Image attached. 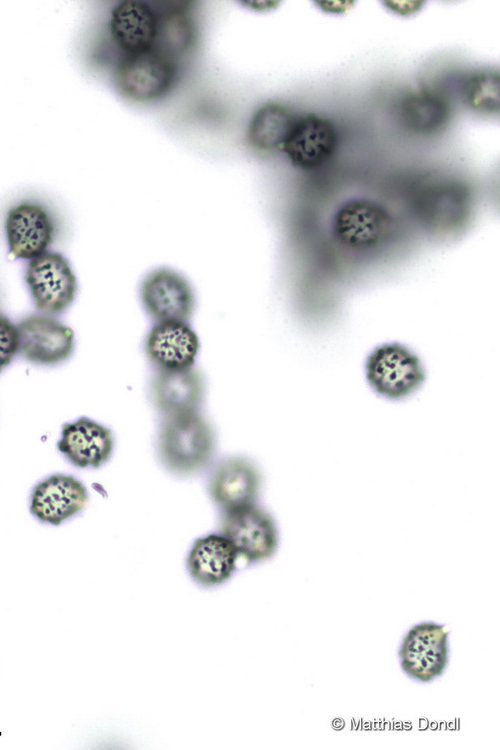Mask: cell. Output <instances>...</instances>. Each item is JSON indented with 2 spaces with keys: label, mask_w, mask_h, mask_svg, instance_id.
<instances>
[{
  "label": "cell",
  "mask_w": 500,
  "mask_h": 750,
  "mask_svg": "<svg viewBox=\"0 0 500 750\" xmlns=\"http://www.w3.org/2000/svg\"><path fill=\"white\" fill-rule=\"evenodd\" d=\"M238 557L229 539L222 534H210L194 542L187 558V568L194 581L212 587L232 576Z\"/></svg>",
  "instance_id": "18"
},
{
  "label": "cell",
  "mask_w": 500,
  "mask_h": 750,
  "mask_svg": "<svg viewBox=\"0 0 500 750\" xmlns=\"http://www.w3.org/2000/svg\"><path fill=\"white\" fill-rule=\"evenodd\" d=\"M261 482V474L251 461L233 457L221 462L213 471L209 491L217 505L230 511L253 505Z\"/></svg>",
  "instance_id": "14"
},
{
  "label": "cell",
  "mask_w": 500,
  "mask_h": 750,
  "mask_svg": "<svg viewBox=\"0 0 500 750\" xmlns=\"http://www.w3.org/2000/svg\"><path fill=\"white\" fill-rule=\"evenodd\" d=\"M215 434L198 412L168 417L162 425L158 451L165 467L179 475L204 469L215 452Z\"/></svg>",
  "instance_id": "1"
},
{
  "label": "cell",
  "mask_w": 500,
  "mask_h": 750,
  "mask_svg": "<svg viewBox=\"0 0 500 750\" xmlns=\"http://www.w3.org/2000/svg\"><path fill=\"white\" fill-rule=\"evenodd\" d=\"M220 530L248 562L264 561L276 552L279 537L275 521L255 504L225 511Z\"/></svg>",
  "instance_id": "6"
},
{
  "label": "cell",
  "mask_w": 500,
  "mask_h": 750,
  "mask_svg": "<svg viewBox=\"0 0 500 750\" xmlns=\"http://www.w3.org/2000/svg\"><path fill=\"white\" fill-rule=\"evenodd\" d=\"M87 502V489L81 481L54 474L34 487L30 511L39 521L57 526L81 512Z\"/></svg>",
  "instance_id": "12"
},
{
  "label": "cell",
  "mask_w": 500,
  "mask_h": 750,
  "mask_svg": "<svg viewBox=\"0 0 500 750\" xmlns=\"http://www.w3.org/2000/svg\"><path fill=\"white\" fill-rule=\"evenodd\" d=\"M295 118L282 104L271 102L261 105L248 125L249 144L261 152L282 151Z\"/></svg>",
  "instance_id": "19"
},
{
  "label": "cell",
  "mask_w": 500,
  "mask_h": 750,
  "mask_svg": "<svg viewBox=\"0 0 500 750\" xmlns=\"http://www.w3.org/2000/svg\"><path fill=\"white\" fill-rule=\"evenodd\" d=\"M158 12V32L153 48L178 60L193 48L196 31L185 9L172 7Z\"/></svg>",
  "instance_id": "21"
},
{
  "label": "cell",
  "mask_w": 500,
  "mask_h": 750,
  "mask_svg": "<svg viewBox=\"0 0 500 750\" xmlns=\"http://www.w3.org/2000/svg\"><path fill=\"white\" fill-rule=\"evenodd\" d=\"M199 348L198 335L186 321L157 322L144 341L145 353L159 371L192 367Z\"/></svg>",
  "instance_id": "11"
},
{
  "label": "cell",
  "mask_w": 500,
  "mask_h": 750,
  "mask_svg": "<svg viewBox=\"0 0 500 750\" xmlns=\"http://www.w3.org/2000/svg\"><path fill=\"white\" fill-rule=\"evenodd\" d=\"M25 280L36 308L59 314L74 301L78 285L69 261L61 253L45 252L30 260Z\"/></svg>",
  "instance_id": "5"
},
{
  "label": "cell",
  "mask_w": 500,
  "mask_h": 750,
  "mask_svg": "<svg viewBox=\"0 0 500 750\" xmlns=\"http://www.w3.org/2000/svg\"><path fill=\"white\" fill-rule=\"evenodd\" d=\"M140 300L147 315L157 322L188 321L196 306L190 281L180 272L159 267L145 275Z\"/></svg>",
  "instance_id": "4"
},
{
  "label": "cell",
  "mask_w": 500,
  "mask_h": 750,
  "mask_svg": "<svg viewBox=\"0 0 500 750\" xmlns=\"http://www.w3.org/2000/svg\"><path fill=\"white\" fill-rule=\"evenodd\" d=\"M365 373L371 388L391 400L410 396L425 380V370L419 357L399 343L376 347L367 357Z\"/></svg>",
  "instance_id": "3"
},
{
  "label": "cell",
  "mask_w": 500,
  "mask_h": 750,
  "mask_svg": "<svg viewBox=\"0 0 500 750\" xmlns=\"http://www.w3.org/2000/svg\"><path fill=\"white\" fill-rule=\"evenodd\" d=\"M400 117L410 130L424 135L434 134L447 125L450 106L440 94L420 90L403 98Z\"/></svg>",
  "instance_id": "20"
},
{
  "label": "cell",
  "mask_w": 500,
  "mask_h": 750,
  "mask_svg": "<svg viewBox=\"0 0 500 750\" xmlns=\"http://www.w3.org/2000/svg\"><path fill=\"white\" fill-rule=\"evenodd\" d=\"M422 1H387L384 2L389 9L399 14H410L421 8Z\"/></svg>",
  "instance_id": "24"
},
{
  "label": "cell",
  "mask_w": 500,
  "mask_h": 750,
  "mask_svg": "<svg viewBox=\"0 0 500 750\" xmlns=\"http://www.w3.org/2000/svg\"><path fill=\"white\" fill-rule=\"evenodd\" d=\"M326 12L340 13L345 12L352 5V1H318L316 2Z\"/></svg>",
  "instance_id": "25"
},
{
  "label": "cell",
  "mask_w": 500,
  "mask_h": 750,
  "mask_svg": "<svg viewBox=\"0 0 500 750\" xmlns=\"http://www.w3.org/2000/svg\"><path fill=\"white\" fill-rule=\"evenodd\" d=\"M388 213L367 199H353L343 204L334 217L337 238L347 246L365 248L379 241L390 227Z\"/></svg>",
  "instance_id": "16"
},
{
  "label": "cell",
  "mask_w": 500,
  "mask_h": 750,
  "mask_svg": "<svg viewBox=\"0 0 500 750\" xmlns=\"http://www.w3.org/2000/svg\"><path fill=\"white\" fill-rule=\"evenodd\" d=\"M399 657L402 670L411 678L435 679L448 663V632L432 622L415 625L403 639Z\"/></svg>",
  "instance_id": "8"
},
{
  "label": "cell",
  "mask_w": 500,
  "mask_h": 750,
  "mask_svg": "<svg viewBox=\"0 0 500 750\" xmlns=\"http://www.w3.org/2000/svg\"><path fill=\"white\" fill-rule=\"evenodd\" d=\"M5 231L10 253L16 258L31 260L45 253L51 245L55 226L42 205L25 201L8 211Z\"/></svg>",
  "instance_id": "10"
},
{
  "label": "cell",
  "mask_w": 500,
  "mask_h": 750,
  "mask_svg": "<svg viewBox=\"0 0 500 750\" xmlns=\"http://www.w3.org/2000/svg\"><path fill=\"white\" fill-rule=\"evenodd\" d=\"M109 32L124 55L147 51L156 42L158 12L146 1H120L111 11Z\"/></svg>",
  "instance_id": "13"
},
{
  "label": "cell",
  "mask_w": 500,
  "mask_h": 750,
  "mask_svg": "<svg viewBox=\"0 0 500 750\" xmlns=\"http://www.w3.org/2000/svg\"><path fill=\"white\" fill-rule=\"evenodd\" d=\"M336 146L334 125L326 118L307 113L295 118L282 151L294 166L313 169L330 159Z\"/></svg>",
  "instance_id": "9"
},
{
  "label": "cell",
  "mask_w": 500,
  "mask_h": 750,
  "mask_svg": "<svg viewBox=\"0 0 500 750\" xmlns=\"http://www.w3.org/2000/svg\"><path fill=\"white\" fill-rule=\"evenodd\" d=\"M177 63L156 48L124 55L115 70L116 86L129 100L139 103L156 101L174 86Z\"/></svg>",
  "instance_id": "2"
},
{
  "label": "cell",
  "mask_w": 500,
  "mask_h": 750,
  "mask_svg": "<svg viewBox=\"0 0 500 750\" xmlns=\"http://www.w3.org/2000/svg\"><path fill=\"white\" fill-rule=\"evenodd\" d=\"M17 352V328L7 317L0 314V372L10 364Z\"/></svg>",
  "instance_id": "23"
},
{
  "label": "cell",
  "mask_w": 500,
  "mask_h": 750,
  "mask_svg": "<svg viewBox=\"0 0 500 750\" xmlns=\"http://www.w3.org/2000/svg\"><path fill=\"white\" fill-rule=\"evenodd\" d=\"M57 448L78 468H98L113 452V433L109 428L81 417L63 425Z\"/></svg>",
  "instance_id": "15"
},
{
  "label": "cell",
  "mask_w": 500,
  "mask_h": 750,
  "mask_svg": "<svg viewBox=\"0 0 500 750\" xmlns=\"http://www.w3.org/2000/svg\"><path fill=\"white\" fill-rule=\"evenodd\" d=\"M461 94L465 104L481 114H496L500 107L499 72L484 68L470 73L463 81Z\"/></svg>",
  "instance_id": "22"
},
{
  "label": "cell",
  "mask_w": 500,
  "mask_h": 750,
  "mask_svg": "<svg viewBox=\"0 0 500 750\" xmlns=\"http://www.w3.org/2000/svg\"><path fill=\"white\" fill-rule=\"evenodd\" d=\"M205 384L196 368L159 371L153 378L151 394L155 406L167 417L193 412L204 397Z\"/></svg>",
  "instance_id": "17"
},
{
  "label": "cell",
  "mask_w": 500,
  "mask_h": 750,
  "mask_svg": "<svg viewBox=\"0 0 500 750\" xmlns=\"http://www.w3.org/2000/svg\"><path fill=\"white\" fill-rule=\"evenodd\" d=\"M18 352L28 361L55 365L74 350V332L64 323L43 314H33L18 323Z\"/></svg>",
  "instance_id": "7"
}]
</instances>
